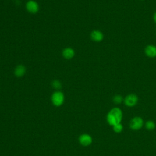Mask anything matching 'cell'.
<instances>
[{
    "mask_svg": "<svg viewBox=\"0 0 156 156\" xmlns=\"http://www.w3.org/2000/svg\"><path fill=\"white\" fill-rule=\"evenodd\" d=\"M123 102L126 106L128 107H133L137 104L138 102V98L135 94H129L124 98Z\"/></svg>",
    "mask_w": 156,
    "mask_h": 156,
    "instance_id": "4",
    "label": "cell"
},
{
    "mask_svg": "<svg viewBox=\"0 0 156 156\" xmlns=\"http://www.w3.org/2000/svg\"><path fill=\"white\" fill-rule=\"evenodd\" d=\"M144 126L146 129H147L149 130H152L155 128L156 125H155V123L154 122V121H153L152 120H148L145 122Z\"/></svg>",
    "mask_w": 156,
    "mask_h": 156,
    "instance_id": "11",
    "label": "cell"
},
{
    "mask_svg": "<svg viewBox=\"0 0 156 156\" xmlns=\"http://www.w3.org/2000/svg\"><path fill=\"white\" fill-rule=\"evenodd\" d=\"M26 72V67L23 65H17L14 69V74L17 77H23Z\"/></svg>",
    "mask_w": 156,
    "mask_h": 156,
    "instance_id": "10",
    "label": "cell"
},
{
    "mask_svg": "<svg viewBox=\"0 0 156 156\" xmlns=\"http://www.w3.org/2000/svg\"><path fill=\"white\" fill-rule=\"evenodd\" d=\"M91 39L96 42H100L104 39V34L99 30H94L90 34Z\"/></svg>",
    "mask_w": 156,
    "mask_h": 156,
    "instance_id": "7",
    "label": "cell"
},
{
    "mask_svg": "<svg viewBox=\"0 0 156 156\" xmlns=\"http://www.w3.org/2000/svg\"><path fill=\"white\" fill-rule=\"evenodd\" d=\"M122 117L123 113L122 110L119 107H115L111 108L108 112L106 116V121L110 126L113 127L115 125L121 123Z\"/></svg>",
    "mask_w": 156,
    "mask_h": 156,
    "instance_id": "1",
    "label": "cell"
},
{
    "mask_svg": "<svg viewBox=\"0 0 156 156\" xmlns=\"http://www.w3.org/2000/svg\"><path fill=\"white\" fill-rule=\"evenodd\" d=\"M144 53L146 56L149 58H154L156 57V46L154 44H149L144 49Z\"/></svg>",
    "mask_w": 156,
    "mask_h": 156,
    "instance_id": "8",
    "label": "cell"
},
{
    "mask_svg": "<svg viewBox=\"0 0 156 156\" xmlns=\"http://www.w3.org/2000/svg\"><path fill=\"white\" fill-rule=\"evenodd\" d=\"M113 130L115 133H121L123 130V126L121 123L115 125L114 126H113Z\"/></svg>",
    "mask_w": 156,
    "mask_h": 156,
    "instance_id": "13",
    "label": "cell"
},
{
    "mask_svg": "<svg viewBox=\"0 0 156 156\" xmlns=\"http://www.w3.org/2000/svg\"><path fill=\"white\" fill-rule=\"evenodd\" d=\"M144 125V121L140 116H134L129 122V127L133 130H138L141 129Z\"/></svg>",
    "mask_w": 156,
    "mask_h": 156,
    "instance_id": "3",
    "label": "cell"
},
{
    "mask_svg": "<svg viewBox=\"0 0 156 156\" xmlns=\"http://www.w3.org/2000/svg\"><path fill=\"white\" fill-rule=\"evenodd\" d=\"M62 56L66 59H71L74 57L75 51L74 50L69 47L65 48L63 49L62 52Z\"/></svg>",
    "mask_w": 156,
    "mask_h": 156,
    "instance_id": "9",
    "label": "cell"
},
{
    "mask_svg": "<svg viewBox=\"0 0 156 156\" xmlns=\"http://www.w3.org/2000/svg\"><path fill=\"white\" fill-rule=\"evenodd\" d=\"M51 85H52V87L54 89L57 90L60 89L61 87H62V83H61V82L58 80H54L51 82Z\"/></svg>",
    "mask_w": 156,
    "mask_h": 156,
    "instance_id": "14",
    "label": "cell"
},
{
    "mask_svg": "<svg viewBox=\"0 0 156 156\" xmlns=\"http://www.w3.org/2000/svg\"><path fill=\"white\" fill-rule=\"evenodd\" d=\"M26 9L29 13L35 14L39 10V5L35 0H29L26 4Z\"/></svg>",
    "mask_w": 156,
    "mask_h": 156,
    "instance_id": "5",
    "label": "cell"
},
{
    "mask_svg": "<svg viewBox=\"0 0 156 156\" xmlns=\"http://www.w3.org/2000/svg\"><path fill=\"white\" fill-rule=\"evenodd\" d=\"M51 102L52 104L55 107L61 106L65 101V96L63 92L59 90L55 91L51 97Z\"/></svg>",
    "mask_w": 156,
    "mask_h": 156,
    "instance_id": "2",
    "label": "cell"
},
{
    "mask_svg": "<svg viewBox=\"0 0 156 156\" xmlns=\"http://www.w3.org/2000/svg\"><path fill=\"white\" fill-rule=\"evenodd\" d=\"M123 101H124V99L122 96L120 94H116L113 98V101L116 104H120Z\"/></svg>",
    "mask_w": 156,
    "mask_h": 156,
    "instance_id": "12",
    "label": "cell"
},
{
    "mask_svg": "<svg viewBox=\"0 0 156 156\" xmlns=\"http://www.w3.org/2000/svg\"><path fill=\"white\" fill-rule=\"evenodd\" d=\"M153 18H154V22L156 24V12L154 13V16H153Z\"/></svg>",
    "mask_w": 156,
    "mask_h": 156,
    "instance_id": "15",
    "label": "cell"
},
{
    "mask_svg": "<svg viewBox=\"0 0 156 156\" xmlns=\"http://www.w3.org/2000/svg\"><path fill=\"white\" fill-rule=\"evenodd\" d=\"M79 143L83 146H88L93 142L92 136L88 133L81 134L78 138Z\"/></svg>",
    "mask_w": 156,
    "mask_h": 156,
    "instance_id": "6",
    "label": "cell"
}]
</instances>
